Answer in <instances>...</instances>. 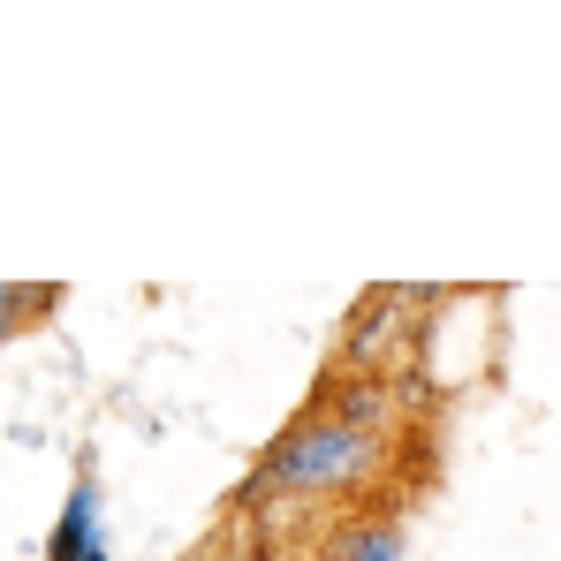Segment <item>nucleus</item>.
I'll return each instance as SVG.
<instances>
[{
	"label": "nucleus",
	"mask_w": 561,
	"mask_h": 561,
	"mask_svg": "<svg viewBox=\"0 0 561 561\" xmlns=\"http://www.w3.org/2000/svg\"><path fill=\"white\" fill-rule=\"evenodd\" d=\"M379 470H387V440H379V433H357V425H342V417H327V410H304L274 448H266V463L243 485V501H251V493L342 501V493L379 485Z\"/></svg>",
	"instance_id": "nucleus-1"
},
{
	"label": "nucleus",
	"mask_w": 561,
	"mask_h": 561,
	"mask_svg": "<svg viewBox=\"0 0 561 561\" xmlns=\"http://www.w3.org/2000/svg\"><path fill=\"white\" fill-rule=\"evenodd\" d=\"M402 547H410L402 516H365V524H342L334 531L327 561H402Z\"/></svg>",
	"instance_id": "nucleus-2"
},
{
	"label": "nucleus",
	"mask_w": 561,
	"mask_h": 561,
	"mask_svg": "<svg viewBox=\"0 0 561 561\" xmlns=\"http://www.w3.org/2000/svg\"><path fill=\"white\" fill-rule=\"evenodd\" d=\"M99 539H92V478H77V493H69V508H61V531H54V547L46 561H84Z\"/></svg>",
	"instance_id": "nucleus-3"
},
{
	"label": "nucleus",
	"mask_w": 561,
	"mask_h": 561,
	"mask_svg": "<svg viewBox=\"0 0 561 561\" xmlns=\"http://www.w3.org/2000/svg\"><path fill=\"white\" fill-rule=\"evenodd\" d=\"M61 304V288H46V280H31V288H15V304H8V334H23V327H38L46 311Z\"/></svg>",
	"instance_id": "nucleus-4"
},
{
	"label": "nucleus",
	"mask_w": 561,
	"mask_h": 561,
	"mask_svg": "<svg viewBox=\"0 0 561 561\" xmlns=\"http://www.w3.org/2000/svg\"><path fill=\"white\" fill-rule=\"evenodd\" d=\"M84 561H106V547H92V554H84Z\"/></svg>",
	"instance_id": "nucleus-5"
}]
</instances>
